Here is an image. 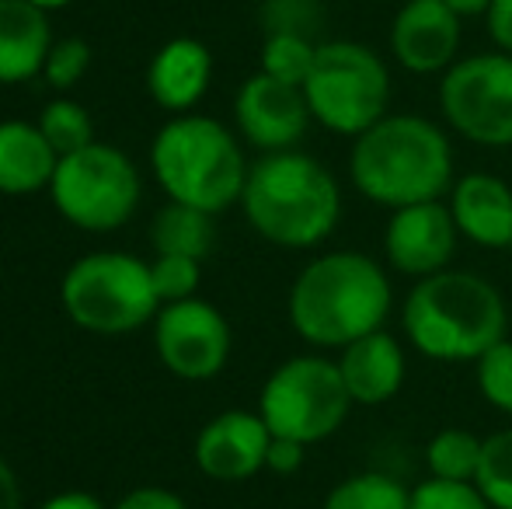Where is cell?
I'll list each match as a JSON object with an SVG mask.
<instances>
[{"label": "cell", "mask_w": 512, "mask_h": 509, "mask_svg": "<svg viewBox=\"0 0 512 509\" xmlns=\"http://www.w3.org/2000/svg\"><path fill=\"white\" fill-rule=\"evenodd\" d=\"M391 276L363 252H328L310 258L290 286V325L307 346L345 349L380 332L391 318Z\"/></svg>", "instance_id": "6da1fadb"}, {"label": "cell", "mask_w": 512, "mask_h": 509, "mask_svg": "<svg viewBox=\"0 0 512 509\" xmlns=\"http://www.w3.org/2000/svg\"><path fill=\"white\" fill-rule=\"evenodd\" d=\"M349 178L370 203L387 210L443 199L453 189L450 136L425 116L391 112L352 140Z\"/></svg>", "instance_id": "7a4b0ae2"}, {"label": "cell", "mask_w": 512, "mask_h": 509, "mask_svg": "<svg viewBox=\"0 0 512 509\" xmlns=\"http://www.w3.org/2000/svg\"><path fill=\"white\" fill-rule=\"evenodd\" d=\"M405 339L439 363H478L509 332L506 297L485 276L443 269L418 279L401 304Z\"/></svg>", "instance_id": "3957f363"}, {"label": "cell", "mask_w": 512, "mask_h": 509, "mask_svg": "<svg viewBox=\"0 0 512 509\" xmlns=\"http://www.w3.org/2000/svg\"><path fill=\"white\" fill-rule=\"evenodd\" d=\"M241 206L258 238L279 248H314L338 227L342 189L317 157L279 150L248 168Z\"/></svg>", "instance_id": "277c9868"}, {"label": "cell", "mask_w": 512, "mask_h": 509, "mask_svg": "<svg viewBox=\"0 0 512 509\" xmlns=\"http://www.w3.org/2000/svg\"><path fill=\"white\" fill-rule=\"evenodd\" d=\"M150 168L171 203L196 206L216 217L241 203L251 164L227 126L185 112L157 129L150 143Z\"/></svg>", "instance_id": "5b68a950"}, {"label": "cell", "mask_w": 512, "mask_h": 509, "mask_svg": "<svg viewBox=\"0 0 512 509\" xmlns=\"http://www.w3.org/2000/svg\"><path fill=\"white\" fill-rule=\"evenodd\" d=\"M67 318L91 335H126L157 318L150 262L126 252H91L77 258L60 283Z\"/></svg>", "instance_id": "8992f818"}, {"label": "cell", "mask_w": 512, "mask_h": 509, "mask_svg": "<svg viewBox=\"0 0 512 509\" xmlns=\"http://www.w3.org/2000/svg\"><path fill=\"white\" fill-rule=\"evenodd\" d=\"M304 95L314 123L356 140L391 116V70L363 42H321Z\"/></svg>", "instance_id": "52a82bcc"}, {"label": "cell", "mask_w": 512, "mask_h": 509, "mask_svg": "<svg viewBox=\"0 0 512 509\" xmlns=\"http://www.w3.org/2000/svg\"><path fill=\"white\" fill-rule=\"evenodd\" d=\"M349 408L352 394L342 381L338 360L317 353L279 363L258 398V415L269 433L304 447L335 436L349 419Z\"/></svg>", "instance_id": "ba28073f"}, {"label": "cell", "mask_w": 512, "mask_h": 509, "mask_svg": "<svg viewBox=\"0 0 512 509\" xmlns=\"http://www.w3.org/2000/svg\"><path fill=\"white\" fill-rule=\"evenodd\" d=\"M49 196L67 224L91 234L119 231L140 203V171L112 143H88L60 157Z\"/></svg>", "instance_id": "9c48e42d"}, {"label": "cell", "mask_w": 512, "mask_h": 509, "mask_svg": "<svg viewBox=\"0 0 512 509\" xmlns=\"http://www.w3.org/2000/svg\"><path fill=\"white\" fill-rule=\"evenodd\" d=\"M439 112L478 147H512V56L499 49L453 63L439 81Z\"/></svg>", "instance_id": "30bf717a"}, {"label": "cell", "mask_w": 512, "mask_h": 509, "mask_svg": "<svg viewBox=\"0 0 512 509\" xmlns=\"http://www.w3.org/2000/svg\"><path fill=\"white\" fill-rule=\"evenodd\" d=\"M154 349L168 374L209 381L230 360V325L209 300L189 297L164 304L154 318Z\"/></svg>", "instance_id": "8fae6325"}, {"label": "cell", "mask_w": 512, "mask_h": 509, "mask_svg": "<svg viewBox=\"0 0 512 509\" xmlns=\"http://www.w3.org/2000/svg\"><path fill=\"white\" fill-rule=\"evenodd\" d=\"M234 123L237 133L255 150L279 154V150H297L314 116H310L304 88H293V84H283L258 70L237 91Z\"/></svg>", "instance_id": "7c38bea8"}, {"label": "cell", "mask_w": 512, "mask_h": 509, "mask_svg": "<svg viewBox=\"0 0 512 509\" xmlns=\"http://www.w3.org/2000/svg\"><path fill=\"white\" fill-rule=\"evenodd\" d=\"M457 241L460 231L453 224L450 203L432 199V203L391 210L384 231V255L387 265L398 269L401 276L425 279L450 269L453 255H457Z\"/></svg>", "instance_id": "4fadbf2b"}, {"label": "cell", "mask_w": 512, "mask_h": 509, "mask_svg": "<svg viewBox=\"0 0 512 509\" xmlns=\"http://www.w3.org/2000/svg\"><path fill=\"white\" fill-rule=\"evenodd\" d=\"M272 433L258 412L230 408L220 412L199 429L196 436V464L206 478L223 485H237L265 471Z\"/></svg>", "instance_id": "5bb4252c"}, {"label": "cell", "mask_w": 512, "mask_h": 509, "mask_svg": "<svg viewBox=\"0 0 512 509\" xmlns=\"http://www.w3.org/2000/svg\"><path fill=\"white\" fill-rule=\"evenodd\" d=\"M464 18L443 0H405L391 21V53L408 74H446L460 53Z\"/></svg>", "instance_id": "9a60e30c"}, {"label": "cell", "mask_w": 512, "mask_h": 509, "mask_svg": "<svg viewBox=\"0 0 512 509\" xmlns=\"http://www.w3.org/2000/svg\"><path fill=\"white\" fill-rule=\"evenodd\" d=\"M450 213L460 238L481 248H512V189L499 175H460L450 189Z\"/></svg>", "instance_id": "2e32d148"}, {"label": "cell", "mask_w": 512, "mask_h": 509, "mask_svg": "<svg viewBox=\"0 0 512 509\" xmlns=\"http://www.w3.org/2000/svg\"><path fill=\"white\" fill-rule=\"evenodd\" d=\"M338 353V370L352 394V405H387L405 387V349L384 328L349 342Z\"/></svg>", "instance_id": "e0dca14e"}, {"label": "cell", "mask_w": 512, "mask_h": 509, "mask_svg": "<svg viewBox=\"0 0 512 509\" xmlns=\"http://www.w3.org/2000/svg\"><path fill=\"white\" fill-rule=\"evenodd\" d=\"M213 81V56L199 39H171L154 53L147 67V91L161 109L192 112Z\"/></svg>", "instance_id": "ac0fdd59"}, {"label": "cell", "mask_w": 512, "mask_h": 509, "mask_svg": "<svg viewBox=\"0 0 512 509\" xmlns=\"http://www.w3.org/2000/svg\"><path fill=\"white\" fill-rule=\"evenodd\" d=\"M53 42L49 11L32 0H0V84L39 77Z\"/></svg>", "instance_id": "d6986e66"}, {"label": "cell", "mask_w": 512, "mask_h": 509, "mask_svg": "<svg viewBox=\"0 0 512 509\" xmlns=\"http://www.w3.org/2000/svg\"><path fill=\"white\" fill-rule=\"evenodd\" d=\"M60 154L42 136L39 123L7 119L0 123V192L4 196H32L49 189Z\"/></svg>", "instance_id": "ffe728a7"}, {"label": "cell", "mask_w": 512, "mask_h": 509, "mask_svg": "<svg viewBox=\"0 0 512 509\" xmlns=\"http://www.w3.org/2000/svg\"><path fill=\"white\" fill-rule=\"evenodd\" d=\"M213 241V213H203L196 206L168 203L150 224V245H154L157 255H189L203 262Z\"/></svg>", "instance_id": "44dd1931"}, {"label": "cell", "mask_w": 512, "mask_h": 509, "mask_svg": "<svg viewBox=\"0 0 512 509\" xmlns=\"http://www.w3.org/2000/svg\"><path fill=\"white\" fill-rule=\"evenodd\" d=\"M411 489L384 471H359L328 492L321 509H408Z\"/></svg>", "instance_id": "7402d4cb"}, {"label": "cell", "mask_w": 512, "mask_h": 509, "mask_svg": "<svg viewBox=\"0 0 512 509\" xmlns=\"http://www.w3.org/2000/svg\"><path fill=\"white\" fill-rule=\"evenodd\" d=\"M481 447H485V440H478L471 429H439L425 447L429 475L443 478V482H474L481 464Z\"/></svg>", "instance_id": "603a6c76"}, {"label": "cell", "mask_w": 512, "mask_h": 509, "mask_svg": "<svg viewBox=\"0 0 512 509\" xmlns=\"http://www.w3.org/2000/svg\"><path fill=\"white\" fill-rule=\"evenodd\" d=\"M317 60V42L304 32H269L262 42V74L304 88Z\"/></svg>", "instance_id": "cb8c5ba5"}, {"label": "cell", "mask_w": 512, "mask_h": 509, "mask_svg": "<svg viewBox=\"0 0 512 509\" xmlns=\"http://www.w3.org/2000/svg\"><path fill=\"white\" fill-rule=\"evenodd\" d=\"M39 129L60 157L95 143V123H91L88 109L81 102H74V98H53L49 105H42Z\"/></svg>", "instance_id": "d4e9b609"}, {"label": "cell", "mask_w": 512, "mask_h": 509, "mask_svg": "<svg viewBox=\"0 0 512 509\" xmlns=\"http://www.w3.org/2000/svg\"><path fill=\"white\" fill-rule=\"evenodd\" d=\"M474 485L492 509H512V429L492 433L485 440Z\"/></svg>", "instance_id": "484cf974"}, {"label": "cell", "mask_w": 512, "mask_h": 509, "mask_svg": "<svg viewBox=\"0 0 512 509\" xmlns=\"http://www.w3.org/2000/svg\"><path fill=\"white\" fill-rule=\"evenodd\" d=\"M150 279H154L161 307L178 304V300L196 297L199 279H203V262L189 255H157L150 262Z\"/></svg>", "instance_id": "4316f807"}, {"label": "cell", "mask_w": 512, "mask_h": 509, "mask_svg": "<svg viewBox=\"0 0 512 509\" xmlns=\"http://www.w3.org/2000/svg\"><path fill=\"white\" fill-rule=\"evenodd\" d=\"M474 377H478L481 398L492 408L512 415V339L506 335L502 342H495L485 356L474 367Z\"/></svg>", "instance_id": "83f0119b"}, {"label": "cell", "mask_w": 512, "mask_h": 509, "mask_svg": "<svg viewBox=\"0 0 512 509\" xmlns=\"http://www.w3.org/2000/svg\"><path fill=\"white\" fill-rule=\"evenodd\" d=\"M408 509H492L474 482H443L425 478L411 489Z\"/></svg>", "instance_id": "f1b7e54d"}, {"label": "cell", "mask_w": 512, "mask_h": 509, "mask_svg": "<svg viewBox=\"0 0 512 509\" xmlns=\"http://www.w3.org/2000/svg\"><path fill=\"white\" fill-rule=\"evenodd\" d=\"M91 67V46L84 39H56L46 56L42 77L53 84L56 91H67L88 74Z\"/></svg>", "instance_id": "f546056e"}, {"label": "cell", "mask_w": 512, "mask_h": 509, "mask_svg": "<svg viewBox=\"0 0 512 509\" xmlns=\"http://www.w3.org/2000/svg\"><path fill=\"white\" fill-rule=\"evenodd\" d=\"M112 509H189L185 499L171 489H161V485H143V489H133L119 499Z\"/></svg>", "instance_id": "4dcf8cb0"}, {"label": "cell", "mask_w": 512, "mask_h": 509, "mask_svg": "<svg viewBox=\"0 0 512 509\" xmlns=\"http://www.w3.org/2000/svg\"><path fill=\"white\" fill-rule=\"evenodd\" d=\"M307 447L297 440H283V436H272L269 457H265V468L276 471V475H293V471L304 468Z\"/></svg>", "instance_id": "1f68e13d"}, {"label": "cell", "mask_w": 512, "mask_h": 509, "mask_svg": "<svg viewBox=\"0 0 512 509\" xmlns=\"http://www.w3.org/2000/svg\"><path fill=\"white\" fill-rule=\"evenodd\" d=\"M485 21H488V35H492L495 46L512 56V0H492Z\"/></svg>", "instance_id": "d6a6232c"}, {"label": "cell", "mask_w": 512, "mask_h": 509, "mask_svg": "<svg viewBox=\"0 0 512 509\" xmlns=\"http://www.w3.org/2000/svg\"><path fill=\"white\" fill-rule=\"evenodd\" d=\"M0 509H25V492L11 464L0 457Z\"/></svg>", "instance_id": "836d02e7"}, {"label": "cell", "mask_w": 512, "mask_h": 509, "mask_svg": "<svg viewBox=\"0 0 512 509\" xmlns=\"http://www.w3.org/2000/svg\"><path fill=\"white\" fill-rule=\"evenodd\" d=\"M39 509H105V503L91 492H60V496H49Z\"/></svg>", "instance_id": "e575fe53"}, {"label": "cell", "mask_w": 512, "mask_h": 509, "mask_svg": "<svg viewBox=\"0 0 512 509\" xmlns=\"http://www.w3.org/2000/svg\"><path fill=\"white\" fill-rule=\"evenodd\" d=\"M457 18H485L492 0H443Z\"/></svg>", "instance_id": "d590c367"}, {"label": "cell", "mask_w": 512, "mask_h": 509, "mask_svg": "<svg viewBox=\"0 0 512 509\" xmlns=\"http://www.w3.org/2000/svg\"><path fill=\"white\" fill-rule=\"evenodd\" d=\"M32 4H39L42 11H60V7H67L70 0H32Z\"/></svg>", "instance_id": "8d00e7d4"}]
</instances>
